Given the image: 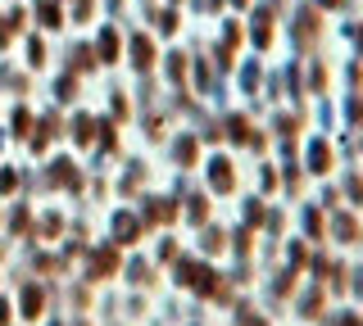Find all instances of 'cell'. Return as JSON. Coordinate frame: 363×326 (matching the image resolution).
Listing matches in <instances>:
<instances>
[{
  "mask_svg": "<svg viewBox=\"0 0 363 326\" xmlns=\"http://www.w3.org/2000/svg\"><path fill=\"white\" fill-rule=\"evenodd\" d=\"M136 69H150V41L136 37Z\"/></svg>",
  "mask_w": 363,
  "mask_h": 326,
  "instance_id": "6da1fadb",
  "label": "cell"
},
{
  "mask_svg": "<svg viewBox=\"0 0 363 326\" xmlns=\"http://www.w3.org/2000/svg\"><path fill=\"white\" fill-rule=\"evenodd\" d=\"M55 14H60V9H55V5H41V23H45V28H55V23H60V18H55Z\"/></svg>",
  "mask_w": 363,
  "mask_h": 326,
  "instance_id": "7a4b0ae2",
  "label": "cell"
}]
</instances>
